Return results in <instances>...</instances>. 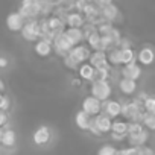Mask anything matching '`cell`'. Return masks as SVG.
I'll list each match as a JSON object with an SVG mask.
<instances>
[{
	"instance_id": "1",
	"label": "cell",
	"mask_w": 155,
	"mask_h": 155,
	"mask_svg": "<svg viewBox=\"0 0 155 155\" xmlns=\"http://www.w3.org/2000/svg\"><path fill=\"white\" fill-rule=\"evenodd\" d=\"M90 91H91V96H93V97H96V99H97V101H101V102L108 101V97H110V96H111V93H113L110 82H108V81H99V79L91 81Z\"/></svg>"
},
{
	"instance_id": "2",
	"label": "cell",
	"mask_w": 155,
	"mask_h": 155,
	"mask_svg": "<svg viewBox=\"0 0 155 155\" xmlns=\"http://www.w3.org/2000/svg\"><path fill=\"white\" fill-rule=\"evenodd\" d=\"M41 6L43 2L41 0H23V3L18 9V14L23 18H35L38 14H41Z\"/></svg>"
},
{
	"instance_id": "3",
	"label": "cell",
	"mask_w": 155,
	"mask_h": 155,
	"mask_svg": "<svg viewBox=\"0 0 155 155\" xmlns=\"http://www.w3.org/2000/svg\"><path fill=\"white\" fill-rule=\"evenodd\" d=\"M52 44H53V47H55L56 53H58V55H62V56H65V55L71 50V47L74 46V44L71 43V40L67 37V34H65V32H61V34L55 35V38H53Z\"/></svg>"
},
{
	"instance_id": "4",
	"label": "cell",
	"mask_w": 155,
	"mask_h": 155,
	"mask_svg": "<svg viewBox=\"0 0 155 155\" xmlns=\"http://www.w3.org/2000/svg\"><path fill=\"white\" fill-rule=\"evenodd\" d=\"M21 35L28 41H37L40 38V25L37 18H31L21 28Z\"/></svg>"
},
{
	"instance_id": "5",
	"label": "cell",
	"mask_w": 155,
	"mask_h": 155,
	"mask_svg": "<svg viewBox=\"0 0 155 155\" xmlns=\"http://www.w3.org/2000/svg\"><path fill=\"white\" fill-rule=\"evenodd\" d=\"M82 111L87 113L90 117H94V116L101 114V111H102V102L97 101V99L93 97V96H88V97H85L84 102H82Z\"/></svg>"
},
{
	"instance_id": "6",
	"label": "cell",
	"mask_w": 155,
	"mask_h": 155,
	"mask_svg": "<svg viewBox=\"0 0 155 155\" xmlns=\"http://www.w3.org/2000/svg\"><path fill=\"white\" fill-rule=\"evenodd\" d=\"M90 49L87 46H73L71 50L67 53V56H70L76 64H82L84 61H87L90 58Z\"/></svg>"
},
{
	"instance_id": "7",
	"label": "cell",
	"mask_w": 155,
	"mask_h": 155,
	"mask_svg": "<svg viewBox=\"0 0 155 155\" xmlns=\"http://www.w3.org/2000/svg\"><path fill=\"white\" fill-rule=\"evenodd\" d=\"M120 73H122V78H128V79L137 81L138 78L141 76V67L137 62H131V64L123 65L122 70H120Z\"/></svg>"
},
{
	"instance_id": "8",
	"label": "cell",
	"mask_w": 155,
	"mask_h": 155,
	"mask_svg": "<svg viewBox=\"0 0 155 155\" xmlns=\"http://www.w3.org/2000/svg\"><path fill=\"white\" fill-rule=\"evenodd\" d=\"M120 110H122V104L119 101H105L102 104V111L104 114H107L110 119H116L120 116Z\"/></svg>"
},
{
	"instance_id": "9",
	"label": "cell",
	"mask_w": 155,
	"mask_h": 155,
	"mask_svg": "<svg viewBox=\"0 0 155 155\" xmlns=\"http://www.w3.org/2000/svg\"><path fill=\"white\" fill-rule=\"evenodd\" d=\"M126 138H128L129 146H137V147H140V146H144V144L147 143V140H149V131H147V129H143V131H140V132H137V134L126 135Z\"/></svg>"
},
{
	"instance_id": "10",
	"label": "cell",
	"mask_w": 155,
	"mask_h": 155,
	"mask_svg": "<svg viewBox=\"0 0 155 155\" xmlns=\"http://www.w3.org/2000/svg\"><path fill=\"white\" fill-rule=\"evenodd\" d=\"M23 25H25V18H23L18 12H12V14H9V15L6 17V26H8V29L12 31V32L21 31Z\"/></svg>"
},
{
	"instance_id": "11",
	"label": "cell",
	"mask_w": 155,
	"mask_h": 155,
	"mask_svg": "<svg viewBox=\"0 0 155 155\" xmlns=\"http://www.w3.org/2000/svg\"><path fill=\"white\" fill-rule=\"evenodd\" d=\"M90 64L94 67V68H99V67H105L108 65V58H107V52L104 50H94L91 55H90Z\"/></svg>"
},
{
	"instance_id": "12",
	"label": "cell",
	"mask_w": 155,
	"mask_h": 155,
	"mask_svg": "<svg viewBox=\"0 0 155 155\" xmlns=\"http://www.w3.org/2000/svg\"><path fill=\"white\" fill-rule=\"evenodd\" d=\"M65 25L68 26V28H82L84 26V23H85V18H84V15L81 14V12H68L67 15H65Z\"/></svg>"
},
{
	"instance_id": "13",
	"label": "cell",
	"mask_w": 155,
	"mask_h": 155,
	"mask_svg": "<svg viewBox=\"0 0 155 155\" xmlns=\"http://www.w3.org/2000/svg\"><path fill=\"white\" fill-rule=\"evenodd\" d=\"M32 138H34V143L38 144V146L49 143V140H50V131H49V128L40 126V128L34 132V137H32Z\"/></svg>"
},
{
	"instance_id": "14",
	"label": "cell",
	"mask_w": 155,
	"mask_h": 155,
	"mask_svg": "<svg viewBox=\"0 0 155 155\" xmlns=\"http://www.w3.org/2000/svg\"><path fill=\"white\" fill-rule=\"evenodd\" d=\"M137 58H138L140 64H143V65H150V64L155 61V52H153V49H150V47H143V49L138 52Z\"/></svg>"
},
{
	"instance_id": "15",
	"label": "cell",
	"mask_w": 155,
	"mask_h": 155,
	"mask_svg": "<svg viewBox=\"0 0 155 155\" xmlns=\"http://www.w3.org/2000/svg\"><path fill=\"white\" fill-rule=\"evenodd\" d=\"M94 120H96V125H97V128H99V131L102 134L111 132V123H113V120L107 114H97V116H94Z\"/></svg>"
},
{
	"instance_id": "16",
	"label": "cell",
	"mask_w": 155,
	"mask_h": 155,
	"mask_svg": "<svg viewBox=\"0 0 155 155\" xmlns=\"http://www.w3.org/2000/svg\"><path fill=\"white\" fill-rule=\"evenodd\" d=\"M119 88L123 94L129 96V94H134L135 90H137V81H132V79H128V78H122L119 81Z\"/></svg>"
},
{
	"instance_id": "17",
	"label": "cell",
	"mask_w": 155,
	"mask_h": 155,
	"mask_svg": "<svg viewBox=\"0 0 155 155\" xmlns=\"http://www.w3.org/2000/svg\"><path fill=\"white\" fill-rule=\"evenodd\" d=\"M47 26H49L50 32H53L55 35H58V34L64 32V28H65V21H64L62 18L56 17V15H52V17H50V18L47 20Z\"/></svg>"
},
{
	"instance_id": "18",
	"label": "cell",
	"mask_w": 155,
	"mask_h": 155,
	"mask_svg": "<svg viewBox=\"0 0 155 155\" xmlns=\"http://www.w3.org/2000/svg\"><path fill=\"white\" fill-rule=\"evenodd\" d=\"M101 14H102V17H104L107 21H111V23H113V21L119 17V8H117L114 3H110V5L101 8Z\"/></svg>"
},
{
	"instance_id": "19",
	"label": "cell",
	"mask_w": 155,
	"mask_h": 155,
	"mask_svg": "<svg viewBox=\"0 0 155 155\" xmlns=\"http://www.w3.org/2000/svg\"><path fill=\"white\" fill-rule=\"evenodd\" d=\"M78 71H79V78L84 81H93L94 79V67L90 62H82Z\"/></svg>"
},
{
	"instance_id": "20",
	"label": "cell",
	"mask_w": 155,
	"mask_h": 155,
	"mask_svg": "<svg viewBox=\"0 0 155 155\" xmlns=\"http://www.w3.org/2000/svg\"><path fill=\"white\" fill-rule=\"evenodd\" d=\"M52 52V43L46 41V40H38L35 43V53L40 56H49Z\"/></svg>"
},
{
	"instance_id": "21",
	"label": "cell",
	"mask_w": 155,
	"mask_h": 155,
	"mask_svg": "<svg viewBox=\"0 0 155 155\" xmlns=\"http://www.w3.org/2000/svg\"><path fill=\"white\" fill-rule=\"evenodd\" d=\"M64 32L67 34V37L71 40V43H73L74 46L84 40V35H82V29H81V28H67Z\"/></svg>"
},
{
	"instance_id": "22",
	"label": "cell",
	"mask_w": 155,
	"mask_h": 155,
	"mask_svg": "<svg viewBox=\"0 0 155 155\" xmlns=\"http://www.w3.org/2000/svg\"><path fill=\"white\" fill-rule=\"evenodd\" d=\"M90 116L84 111H79V113H76V117H74V122H76V126L82 129V131H87L88 129V125H90Z\"/></svg>"
},
{
	"instance_id": "23",
	"label": "cell",
	"mask_w": 155,
	"mask_h": 155,
	"mask_svg": "<svg viewBox=\"0 0 155 155\" xmlns=\"http://www.w3.org/2000/svg\"><path fill=\"white\" fill-rule=\"evenodd\" d=\"M120 62L123 65L135 62V52L132 50V47L131 49H120Z\"/></svg>"
},
{
	"instance_id": "24",
	"label": "cell",
	"mask_w": 155,
	"mask_h": 155,
	"mask_svg": "<svg viewBox=\"0 0 155 155\" xmlns=\"http://www.w3.org/2000/svg\"><path fill=\"white\" fill-rule=\"evenodd\" d=\"M15 132L12 131V129H5L3 131V135H2V143L3 146H6V147H12L14 144H15Z\"/></svg>"
},
{
	"instance_id": "25",
	"label": "cell",
	"mask_w": 155,
	"mask_h": 155,
	"mask_svg": "<svg viewBox=\"0 0 155 155\" xmlns=\"http://www.w3.org/2000/svg\"><path fill=\"white\" fill-rule=\"evenodd\" d=\"M126 131H128V122H125V120H114V122L111 123V132L128 135Z\"/></svg>"
},
{
	"instance_id": "26",
	"label": "cell",
	"mask_w": 155,
	"mask_h": 155,
	"mask_svg": "<svg viewBox=\"0 0 155 155\" xmlns=\"http://www.w3.org/2000/svg\"><path fill=\"white\" fill-rule=\"evenodd\" d=\"M107 58H108L110 65H120V64H122V62H120V49H119V47H114V49L108 50Z\"/></svg>"
},
{
	"instance_id": "27",
	"label": "cell",
	"mask_w": 155,
	"mask_h": 155,
	"mask_svg": "<svg viewBox=\"0 0 155 155\" xmlns=\"http://www.w3.org/2000/svg\"><path fill=\"white\" fill-rule=\"evenodd\" d=\"M141 125L147 131H155V114H149V113L144 111L143 119H141Z\"/></svg>"
},
{
	"instance_id": "28",
	"label": "cell",
	"mask_w": 155,
	"mask_h": 155,
	"mask_svg": "<svg viewBox=\"0 0 155 155\" xmlns=\"http://www.w3.org/2000/svg\"><path fill=\"white\" fill-rule=\"evenodd\" d=\"M87 41H88V46H90L91 49H94V50H101V35L97 34V31L93 32L91 35H88Z\"/></svg>"
},
{
	"instance_id": "29",
	"label": "cell",
	"mask_w": 155,
	"mask_h": 155,
	"mask_svg": "<svg viewBox=\"0 0 155 155\" xmlns=\"http://www.w3.org/2000/svg\"><path fill=\"white\" fill-rule=\"evenodd\" d=\"M97 155H120V150L116 149V147L111 146V144H104V146L99 149Z\"/></svg>"
},
{
	"instance_id": "30",
	"label": "cell",
	"mask_w": 155,
	"mask_h": 155,
	"mask_svg": "<svg viewBox=\"0 0 155 155\" xmlns=\"http://www.w3.org/2000/svg\"><path fill=\"white\" fill-rule=\"evenodd\" d=\"M143 110L149 114H155V97L147 96V99L143 102Z\"/></svg>"
},
{
	"instance_id": "31",
	"label": "cell",
	"mask_w": 155,
	"mask_h": 155,
	"mask_svg": "<svg viewBox=\"0 0 155 155\" xmlns=\"http://www.w3.org/2000/svg\"><path fill=\"white\" fill-rule=\"evenodd\" d=\"M143 129H144V126H143L140 122H128V131H126V134H128V135L137 134V132H140V131H143Z\"/></svg>"
},
{
	"instance_id": "32",
	"label": "cell",
	"mask_w": 155,
	"mask_h": 155,
	"mask_svg": "<svg viewBox=\"0 0 155 155\" xmlns=\"http://www.w3.org/2000/svg\"><path fill=\"white\" fill-rule=\"evenodd\" d=\"M113 28H114V26H113V23H111V21H105V23H102V25H99V26H97V34H99L101 37L108 35V34H110V31H111Z\"/></svg>"
},
{
	"instance_id": "33",
	"label": "cell",
	"mask_w": 155,
	"mask_h": 155,
	"mask_svg": "<svg viewBox=\"0 0 155 155\" xmlns=\"http://www.w3.org/2000/svg\"><path fill=\"white\" fill-rule=\"evenodd\" d=\"M108 37L111 38V41H113V43H114V46L117 47V46H119V41H120V38H122V34H120V31H119L117 28H113V29L110 31Z\"/></svg>"
},
{
	"instance_id": "34",
	"label": "cell",
	"mask_w": 155,
	"mask_h": 155,
	"mask_svg": "<svg viewBox=\"0 0 155 155\" xmlns=\"http://www.w3.org/2000/svg\"><path fill=\"white\" fill-rule=\"evenodd\" d=\"M120 155H140V147H137V146H129V147L120 149Z\"/></svg>"
},
{
	"instance_id": "35",
	"label": "cell",
	"mask_w": 155,
	"mask_h": 155,
	"mask_svg": "<svg viewBox=\"0 0 155 155\" xmlns=\"http://www.w3.org/2000/svg\"><path fill=\"white\" fill-rule=\"evenodd\" d=\"M87 131H90L93 135H102V132L99 131V128H97V125H96L94 117H93V119H90V125H88V129H87Z\"/></svg>"
},
{
	"instance_id": "36",
	"label": "cell",
	"mask_w": 155,
	"mask_h": 155,
	"mask_svg": "<svg viewBox=\"0 0 155 155\" xmlns=\"http://www.w3.org/2000/svg\"><path fill=\"white\" fill-rule=\"evenodd\" d=\"M9 108V99L3 94H0V110L2 111H6Z\"/></svg>"
},
{
	"instance_id": "37",
	"label": "cell",
	"mask_w": 155,
	"mask_h": 155,
	"mask_svg": "<svg viewBox=\"0 0 155 155\" xmlns=\"http://www.w3.org/2000/svg\"><path fill=\"white\" fill-rule=\"evenodd\" d=\"M85 5H87L85 0H74V9H76V12H81L82 14V9H84Z\"/></svg>"
},
{
	"instance_id": "38",
	"label": "cell",
	"mask_w": 155,
	"mask_h": 155,
	"mask_svg": "<svg viewBox=\"0 0 155 155\" xmlns=\"http://www.w3.org/2000/svg\"><path fill=\"white\" fill-rule=\"evenodd\" d=\"M117 47H119V49H131V41L122 37L120 41H119V46H117Z\"/></svg>"
},
{
	"instance_id": "39",
	"label": "cell",
	"mask_w": 155,
	"mask_h": 155,
	"mask_svg": "<svg viewBox=\"0 0 155 155\" xmlns=\"http://www.w3.org/2000/svg\"><path fill=\"white\" fill-rule=\"evenodd\" d=\"M64 64H65L68 68H71V70H73V68H76V65H78V64H76V62H74V61H73L70 56H67V55L64 56Z\"/></svg>"
},
{
	"instance_id": "40",
	"label": "cell",
	"mask_w": 155,
	"mask_h": 155,
	"mask_svg": "<svg viewBox=\"0 0 155 155\" xmlns=\"http://www.w3.org/2000/svg\"><path fill=\"white\" fill-rule=\"evenodd\" d=\"M93 3H94L97 8H104V6L113 3V0H93Z\"/></svg>"
},
{
	"instance_id": "41",
	"label": "cell",
	"mask_w": 155,
	"mask_h": 155,
	"mask_svg": "<svg viewBox=\"0 0 155 155\" xmlns=\"http://www.w3.org/2000/svg\"><path fill=\"white\" fill-rule=\"evenodd\" d=\"M140 155H153V150L149 146H140Z\"/></svg>"
},
{
	"instance_id": "42",
	"label": "cell",
	"mask_w": 155,
	"mask_h": 155,
	"mask_svg": "<svg viewBox=\"0 0 155 155\" xmlns=\"http://www.w3.org/2000/svg\"><path fill=\"white\" fill-rule=\"evenodd\" d=\"M6 122H8L6 111H2V110H0V128H2L3 125H6Z\"/></svg>"
},
{
	"instance_id": "43",
	"label": "cell",
	"mask_w": 155,
	"mask_h": 155,
	"mask_svg": "<svg viewBox=\"0 0 155 155\" xmlns=\"http://www.w3.org/2000/svg\"><path fill=\"white\" fill-rule=\"evenodd\" d=\"M111 137H113L116 141H122V140L126 138V135H123V134H114V132H111Z\"/></svg>"
},
{
	"instance_id": "44",
	"label": "cell",
	"mask_w": 155,
	"mask_h": 155,
	"mask_svg": "<svg viewBox=\"0 0 155 155\" xmlns=\"http://www.w3.org/2000/svg\"><path fill=\"white\" fill-rule=\"evenodd\" d=\"M147 96H149L147 93H144V91H141V93H138V96H137L135 99H138L140 102H144V101L147 99Z\"/></svg>"
},
{
	"instance_id": "45",
	"label": "cell",
	"mask_w": 155,
	"mask_h": 155,
	"mask_svg": "<svg viewBox=\"0 0 155 155\" xmlns=\"http://www.w3.org/2000/svg\"><path fill=\"white\" fill-rule=\"evenodd\" d=\"M6 65H8V59H6V58H3V56H0V67L5 68Z\"/></svg>"
},
{
	"instance_id": "46",
	"label": "cell",
	"mask_w": 155,
	"mask_h": 155,
	"mask_svg": "<svg viewBox=\"0 0 155 155\" xmlns=\"http://www.w3.org/2000/svg\"><path fill=\"white\" fill-rule=\"evenodd\" d=\"M5 90V84H3V81L0 79V94H2V91Z\"/></svg>"
},
{
	"instance_id": "47",
	"label": "cell",
	"mask_w": 155,
	"mask_h": 155,
	"mask_svg": "<svg viewBox=\"0 0 155 155\" xmlns=\"http://www.w3.org/2000/svg\"><path fill=\"white\" fill-rule=\"evenodd\" d=\"M2 135H3V129L0 128V141H2Z\"/></svg>"
},
{
	"instance_id": "48",
	"label": "cell",
	"mask_w": 155,
	"mask_h": 155,
	"mask_svg": "<svg viewBox=\"0 0 155 155\" xmlns=\"http://www.w3.org/2000/svg\"><path fill=\"white\" fill-rule=\"evenodd\" d=\"M85 2H93V0H85Z\"/></svg>"
},
{
	"instance_id": "49",
	"label": "cell",
	"mask_w": 155,
	"mask_h": 155,
	"mask_svg": "<svg viewBox=\"0 0 155 155\" xmlns=\"http://www.w3.org/2000/svg\"><path fill=\"white\" fill-rule=\"evenodd\" d=\"M153 155H155V152H153Z\"/></svg>"
}]
</instances>
